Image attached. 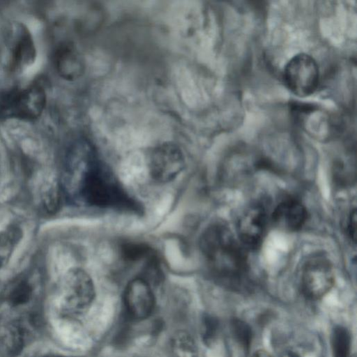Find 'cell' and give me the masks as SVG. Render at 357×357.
Returning a JSON list of instances; mask_svg holds the SVG:
<instances>
[{
    "instance_id": "7402d4cb",
    "label": "cell",
    "mask_w": 357,
    "mask_h": 357,
    "mask_svg": "<svg viewBox=\"0 0 357 357\" xmlns=\"http://www.w3.org/2000/svg\"><path fill=\"white\" fill-rule=\"evenodd\" d=\"M356 211L354 208L349 213L347 225V233L349 238L354 243L356 242Z\"/></svg>"
},
{
    "instance_id": "3957f363",
    "label": "cell",
    "mask_w": 357,
    "mask_h": 357,
    "mask_svg": "<svg viewBox=\"0 0 357 357\" xmlns=\"http://www.w3.org/2000/svg\"><path fill=\"white\" fill-rule=\"evenodd\" d=\"M45 103V91L39 84L10 89L0 97V121L9 119L35 120L41 115Z\"/></svg>"
},
{
    "instance_id": "8fae6325",
    "label": "cell",
    "mask_w": 357,
    "mask_h": 357,
    "mask_svg": "<svg viewBox=\"0 0 357 357\" xmlns=\"http://www.w3.org/2000/svg\"><path fill=\"white\" fill-rule=\"evenodd\" d=\"M305 207L294 198L281 201L272 213V221L278 229L287 231L300 229L307 220Z\"/></svg>"
},
{
    "instance_id": "5bb4252c",
    "label": "cell",
    "mask_w": 357,
    "mask_h": 357,
    "mask_svg": "<svg viewBox=\"0 0 357 357\" xmlns=\"http://www.w3.org/2000/svg\"><path fill=\"white\" fill-rule=\"evenodd\" d=\"M172 357H198V349L193 337L185 331H178L170 343Z\"/></svg>"
},
{
    "instance_id": "5b68a950",
    "label": "cell",
    "mask_w": 357,
    "mask_h": 357,
    "mask_svg": "<svg viewBox=\"0 0 357 357\" xmlns=\"http://www.w3.org/2000/svg\"><path fill=\"white\" fill-rule=\"evenodd\" d=\"M283 79L287 87L298 97L312 95L317 89L319 70L316 61L306 54L291 58L284 67Z\"/></svg>"
},
{
    "instance_id": "8992f818",
    "label": "cell",
    "mask_w": 357,
    "mask_h": 357,
    "mask_svg": "<svg viewBox=\"0 0 357 357\" xmlns=\"http://www.w3.org/2000/svg\"><path fill=\"white\" fill-rule=\"evenodd\" d=\"M291 108L296 121L312 137L324 141L337 133V120L317 105L294 102Z\"/></svg>"
},
{
    "instance_id": "9a60e30c",
    "label": "cell",
    "mask_w": 357,
    "mask_h": 357,
    "mask_svg": "<svg viewBox=\"0 0 357 357\" xmlns=\"http://www.w3.org/2000/svg\"><path fill=\"white\" fill-rule=\"evenodd\" d=\"M1 342L9 356H16L24 344V330L18 323L8 324L3 331Z\"/></svg>"
},
{
    "instance_id": "7c38bea8",
    "label": "cell",
    "mask_w": 357,
    "mask_h": 357,
    "mask_svg": "<svg viewBox=\"0 0 357 357\" xmlns=\"http://www.w3.org/2000/svg\"><path fill=\"white\" fill-rule=\"evenodd\" d=\"M53 61L57 73L63 79H75L83 72L81 55L69 42H63L56 47L53 54Z\"/></svg>"
},
{
    "instance_id": "44dd1931",
    "label": "cell",
    "mask_w": 357,
    "mask_h": 357,
    "mask_svg": "<svg viewBox=\"0 0 357 357\" xmlns=\"http://www.w3.org/2000/svg\"><path fill=\"white\" fill-rule=\"evenodd\" d=\"M121 252L125 259L137 261L150 253V249L144 244L128 243L121 248Z\"/></svg>"
},
{
    "instance_id": "d6986e66",
    "label": "cell",
    "mask_w": 357,
    "mask_h": 357,
    "mask_svg": "<svg viewBox=\"0 0 357 357\" xmlns=\"http://www.w3.org/2000/svg\"><path fill=\"white\" fill-rule=\"evenodd\" d=\"M20 236V232L16 228L0 232V268L9 261Z\"/></svg>"
},
{
    "instance_id": "d4e9b609",
    "label": "cell",
    "mask_w": 357,
    "mask_h": 357,
    "mask_svg": "<svg viewBox=\"0 0 357 357\" xmlns=\"http://www.w3.org/2000/svg\"><path fill=\"white\" fill-rule=\"evenodd\" d=\"M45 357H60V356H54V355H50V356H46Z\"/></svg>"
},
{
    "instance_id": "e0dca14e",
    "label": "cell",
    "mask_w": 357,
    "mask_h": 357,
    "mask_svg": "<svg viewBox=\"0 0 357 357\" xmlns=\"http://www.w3.org/2000/svg\"><path fill=\"white\" fill-rule=\"evenodd\" d=\"M33 293L31 285L25 280H20L11 285L7 301L10 305L17 307L29 301Z\"/></svg>"
},
{
    "instance_id": "ba28073f",
    "label": "cell",
    "mask_w": 357,
    "mask_h": 357,
    "mask_svg": "<svg viewBox=\"0 0 357 357\" xmlns=\"http://www.w3.org/2000/svg\"><path fill=\"white\" fill-rule=\"evenodd\" d=\"M184 167L185 160L181 151L172 144H165L154 149L149 163L151 176L161 183L174 180Z\"/></svg>"
},
{
    "instance_id": "30bf717a",
    "label": "cell",
    "mask_w": 357,
    "mask_h": 357,
    "mask_svg": "<svg viewBox=\"0 0 357 357\" xmlns=\"http://www.w3.org/2000/svg\"><path fill=\"white\" fill-rule=\"evenodd\" d=\"M267 225V213L263 205L248 206L238 220V235L243 246L256 249L261 243Z\"/></svg>"
},
{
    "instance_id": "603a6c76",
    "label": "cell",
    "mask_w": 357,
    "mask_h": 357,
    "mask_svg": "<svg viewBox=\"0 0 357 357\" xmlns=\"http://www.w3.org/2000/svg\"><path fill=\"white\" fill-rule=\"evenodd\" d=\"M252 357H272L271 355L264 349H259L256 351Z\"/></svg>"
},
{
    "instance_id": "6da1fadb",
    "label": "cell",
    "mask_w": 357,
    "mask_h": 357,
    "mask_svg": "<svg viewBox=\"0 0 357 357\" xmlns=\"http://www.w3.org/2000/svg\"><path fill=\"white\" fill-rule=\"evenodd\" d=\"M91 146L76 142L67 157V187L85 204L97 207L123 206L130 200L115 177L98 160ZM66 187V188H67Z\"/></svg>"
},
{
    "instance_id": "ac0fdd59",
    "label": "cell",
    "mask_w": 357,
    "mask_h": 357,
    "mask_svg": "<svg viewBox=\"0 0 357 357\" xmlns=\"http://www.w3.org/2000/svg\"><path fill=\"white\" fill-rule=\"evenodd\" d=\"M231 332L241 349L248 353L252 340V332L249 324L241 319H234L231 322Z\"/></svg>"
},
{
    "instance_id": "cb8c5ba5",
    "label": "cell",
    "mask_w": 357,
    "mask_h": 357,
    "mask_svg": "<svg viewBox=\"0 0 357 357\" xmlns=\"http://www.w3.org/2000/svg\"><path fill=\"white\" fill-rule=\"evenodd\" d=\"M280 357H300L297 354L293 351H287L281 355Z\"/></svg>"
},
{
    "instance_id": "4fadbf2b",
    "label": "cell",
    "mask_w": 357,
    "mask_h": 357,
    "mask_svg": "<svg viewBox=\"0 0 357 357\" xmlns=\"http://www.w3.org/2000/svg\"><path fill=\"white\" fill-rule=\"evenodd\" d=\"M36 49L32 36L25 27H21L20 35L12 50L10 68L17 71L31 65L35 60Z\"/></svg>"
},
{
    "instance_id": "277c9868",
    "label": "cell",
    "mask_w": 357,
    "mask_h": 357,
    "mask_svg": "<svg viewBox=\"0 0 357 357\" xmlns=\"http://www.w3.org/2000/svg\"><path fill=\"white\" fill-rule=\"evenodd\" d=\"M96 295L91 276L81 268L67 272L61 286V301L63 310L77 314L85 311L93 303Z\"/></svg>"
},
{
    "instance_id": "52a82bcc",
    "label": "cell",
    "mask_w": 357,
    "mask_h": 357,
    "mask_svg": "<svg viewBox=\"0 0 357 357\" xmlns=\"http://www.w3.org/2000/svg\"><path fill=\"white\" fill-rule=\"evenodd\" d=\"M333 284V269L327 258L317 255L305 262L302 271L301 286L307 297L319 299L331 289Z\"/></svg>"
},
{
    "instance_id": "7a4b0ae2",
    "label": "cell",
    "mask_w": 357,
    "mask_h": 357,
    "mask_svg": "<svg viewBox=\"0 0 357 357\" xmlns=\"http://www.w3.org/2000/svg\"><path fill=\"white\" fill-rule=\"evenodd\" d=\"M199 248L218 280L234 289L243 287L248 270L247 256L226 226H208L200 236Z\"/></svg>"
},
{
    "instance_id": "9c48e42d",
    "label": "cell",
    "mask_w": 357,
    "mask_h": 357,
    "mask_svg": "<svg viewBox=\"0 0 357 357\" xmlns=\"http://www.w3.org/2000/svg\"><path fill=\"white\" fill-rule=\"evenodd\" d=\"M123 302L128 319L140 321L149 317L155 306L151 284L143 278L130 280L124 291Z\"/></svg>"
},
{
    "instance_id": "484cf974",
    "label": "cell",
    "mask_w": 357,
    "mask_h": 357,
    "mask_svg": "<svg viewBox=\"0 0 357 357\" xmlns=\"http://www.w3.org/2000/svg\"><path fill=\"white\" fill-rule=\"evenodd\" d=\"M130 357H137V356H130Z\"/></svg>"
},
{
    "instance_id": "ffe728a7",
    "label": "cell",
    "mask_w": 357,
    "mask_h": 357,
    "mask_svg": "<svg viewBox=\"0 0 357 357\" xmlns=\"http://www.w3.org/2000/svg\"><path fill=\"white\" fill-rule=\"evenodd\" d=\"M218 319L209 314H205L201 321V336L207 346L212 345L217 339L219 331Z\"/></svg>"
},
{
    "instance_id": "2e32d148",
    "label": "cell",
    "mask_w": 357,
    "mask_h": 357,
    "mask_svg": "<svg viewBox=\"0 0 357 357\" xmlns=\"http://www.w3.org/2000/svg\"><path fill=\"white\" fill-rule=\"evenodd\" d=\"M333 357H349L351 335L344 326L334 328L331 337Z\"/></svg>"
}]
</instances>
